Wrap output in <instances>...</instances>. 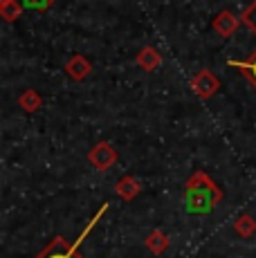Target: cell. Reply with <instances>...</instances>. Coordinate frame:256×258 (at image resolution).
Returning <instances> with one entry per match:
<instances>
[{"label": "cell", "instance_id": "cell-1", "mask_svg": "<svg viewBox=\"0 0 256 258\" xmlns=\"http://www.w3.org/2000/svg\"><path fill=\"white\" fill-rule=\"evenodd\" d=\"M225 193L205 171H196L184 182V205L194 216H207L223 202Z\"/></svg>", "mask_w": 256, "mask_h": 258}, {"label": "cell", "instance_id": "cell-2", "mask_svg": "<svg viewBox=\"0 0 256 258\" xmlns=\"http://www.w3.org/2000/svg\"><path fill=\"white\" fill-rule=\"evenodd\" d=\"M191 90H194V94L198 99H205L207 101V99H211L220 90V79L211 70L203 68V70H198L194 74V79H191Z\"/></svg>", "mask_w": 256, "mask_h": 258}, {"label": "cell", "instance_id": "cell-3", "mask_svg": "<svg viewBox=\"0 0 256 258\" xmlns=\"http://www.w3.org/2000/svg\"><path fill=\"white\" fill-rule=\"evenodd\" d=\"M117 160H119L117 148L108 142H97L95 146L90 148V153H88V162H90L97 171H108V168H112L117 164Z\"/></svg>", "mask_w": 256, "mask_h": 258}, {"label": "cell", "instance_id": "cell-4", "mask_svg": "<svg viewBox=\"0 0 256 258\" xmlns=\"http://www.w3.org/2000/svg\"><path fill=\"white\" fill-rule=\"evenodd\" d=\"M86 231H88V229H86ZM83 236H86V234H83ZM83 236H81V238H83ZM81 238H79L75 245H70V242H68L63 236H56L36 258H83L81 254H79V249H77L79 242H81Z\"/></svg>", "mask_w": 256, "mask_h": 258}, {"label": "cell", "instance_id": "cell-5", "mask_svg": "<svg viewBox=\"0 0 256 258\" xmlns=\"http://www.w3.org/2000/svg\"><path fill=\"white\" fill-rule=\"evenodd\" d=\"M63 70H66V74L72 79V81L81 83V81H86V79L90 77L92 63H90V58L83 56V54H72V56L66 61Z\"/></svg>", "mask_w": 256, "mask_h": 258}, {"label": "cell", "instance_id": "cell-6", "mask_svg": "<svg viewBox=\"0 0 256 258\" xmlns=\"http://www.w3.org/2000/svg\"><path fill=\"white\" fill-rule=\"evenodd\" d=\"M243 25L238 16H234V14L229 12V9H223V12H218L214 16V21H211V27L216 29V34H220L223 38H229L236 34V29Z\"/></svg>", "mask_w": 256, "mask_h": 258}, {"label": "cell", "instance_id": "cell-7", "mask_svg": "<svg viewBox=\"0 0 256 258\" xmlns=\"http://www.w3.org/2000/svg\"><path fill=\"white\" fill-rule=\"evenodd\" d=\"M140 191H142V184H140V182H137L133 175L119 177V182L115 184V193L121 198V200H126V202L135 200V198L140 196Z\"/></svg>", "mask_w": 256, "mask_h": 258}, {"label": "cell", "instance_id": "cell-8", "mask_svg": "<svg viewBox=\"0 0 256 258\" xmlns=\"http://www.w3.org/2000/svg\"><path fill=\"white\" fill-rule=\"evenodd\" d=\"M160 63H162V54L157 52L155 47H151V45H146L144 49H140V54H137V66L142 68V70H146V72H153L160 68Z\"/></svg>", "mask_w": 256, "mask_h": 258}, {"label": "cell", "instance_id": "cell-9", "mask_svg": "<svg viewBox=\"0 0 256 258\" xmlns=\"http://www.w3.org/2000/svg\"><path fill=\"white\" fill-rule=\"evenodd\" d=\"M144 245H146V249H151L153 254H164V251L169 249L171 240H169V236H166L162 229H153L149 236H146Z\"/></svg>", "mask_w": 256, "mask_h": 258}, {"label": "cell", "instance_id": "cell-10", "mask_svg": "<svg viewBox=\"0 0 256 258\" xmlns=\"http://www.w3.org/2000/svg\"><path fill=\"white\" fill-rule=\"evenodd\" d=\"M227 66L229 68H236V70H240V74H243V77L256 88V49L249 54L247 58H245V61H229Z\"/></svg>", "mask_w": 256, "mask_h": 258}, {"label": "cell", "instance_id": "cell-11", "mask_svg": "<svg viewBox=\"0 0 256 258\" xmlns=\"http://www.w3.org/2000/svg\"><path fill=\"white\" fill-rule=\"evenodd\" d=\"M234 231L240 238H252L256 234V218L252 213H240L234 220Z\"/></svg>", "mask_w": 256, "mask_h": 258}, {"label": "cell", "instance_id": "cell-12", "mask_svg": "<svg viewBox=\"0 0 256 258\" xmlns=\"http://www.w3.org/2000/svg\"><path fill=\"white\" fill-rule=\"evenodd\" d=\"M18 106L23 108L25 112H36V110H41V106H43V97H41V92H36V90H25L18 97Z\"/></svg>", "mask_w": 256, "mask_h": 258}, {"label": "cell", "instance_id": "cell-13", "mask_svg": "<svg viewBox=\"0 0 256 258\" xmlns=\"http://www.w3.org/2000/svg\"><path fill=\"white\" fill-rule=\"evenodd\" d=\"M23 9H25V7H23L18 0H12V3L0 5V16H3L7 23H14V21H18V18H21Z\"/></svg>", "mask_w": 256, "mask_h": 258}, {"label": "cell", "instance_id": "cell-14", "mask_svg": "<svg viewBox=\"0 0 256 258\" xmlns=\"http://www.w3.org/2000/svg\"><path fill=\"white\" fill-rule=\"evenodd\" d=\"M240 21H243L245 27H249V29H252V32L256 34V0H254L252 5H249L247 9H245L243 14H240Z\"/></svg>", "mask_w": 256, "mask_h": 258}, {"label": "cell", "instance_id": "cell-15", "mask_svg": "<svg viewBox=\"0 0 256 258\" xmlns=\"http://www.w3.org/2000/svg\"><path fill=\"white\" fill-rule=\"evenodd\" d=\"M54 0H23V7L32 9V12H47L52 7Z\"/></svg>", "mask_w": 256, "mask_h": 258}, {"label": "cell", "instance_id": "cell-16", "mask_svg": "<svg viewBox=\"0 0 256 258\" xmlns=\"http://www.w3.org/2000/svg\"><path fill=\"white\" fill-rule=\"evenodd\" d=\"M5 3H12V0H0V5H5Z\"/></svg>", "mask_w": 256, "mask_h": 258}]
</instances>
